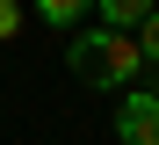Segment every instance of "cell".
Instances as JSON below:
<instances>
[{
	"label": "cell",
	"mask_w": 159,
	"mask_h": 145,
	"mask_svg": "<svg viewBox=\"0 0 159 145\" xmlns=\"http://www.w3.org/2000/svg\"><path fill=\"white\" fill-rule=\"evenodd\" d=\"M116 145H159V94L152 87H123V102H116Z\"/></svg>",
	"instance_id": "obj_2"
},
{
	"label": "cell",
	"mask_w": 159,
	"mask_h": 145,
	"mask_svg": "<svg viewBox=\"0 0 159 145\" xmlns=\"http://www.w3.org/2000/svg\"><path fill=\"white\" fill-rule=\"evenodd\" d=\"M159 7V0H94V15H101V29H138L145 15Z\"/></svg>",
	"instance_id": "obj_3"
},
{
	"label": "cell",
	"mask_w": 159,
	"mask_h": 145,
	"mask_svg": "<svg viewBox=\"0 0 159 145\" xmlns=\"http://www.w3.org/2000/svg\"><path fill=\"white\" fill-rule=\"evenodd\" d=\"M130 36H138V51H145V65H159V7L138 22V29H130Z\"/></svg>",
	"instance_id": "obj_5"
},
{
	"label": "cell",
	"mask_w": 159,
	"mask_h": 145,
	"mask_svg": "<svg viewBox=\"0 0 159 145\" xmlns=\"http://www.w3.org/2000/svg\"><path fill=\"white\" fill-rule=\"evenodd\" d=\"M65 65L87 80L94 94H123V87L145 73V51H138V36H130V29H72Z\"/></svg>",
	"instance_id": "obj_1"
},
{
	"label": "cell",
	"mask_w": 159,
	"mask_h": 145,
	"mask_svg": "<svg viewBox=\"0 0 159 145\" xmlns=\"http://www.w3.org/2000/svg\"><path fill=\"white\" fill-rule=\"evenodd\" d=\"M36 15H43L51 29H80V22L94 15V0H36Z\"/></svg>",
	"instance_id": "obj_4"
},
{
	"label": "cell",
	"mask_w": 159,
	"mask_h": 145,
	"mask_svg": "<svg viewBox=\"0 0 159 145\" xmlns=\"http://www.w3.org/2000/svg\"><path fill=\"white\" fill-rule=\"evenodd\" d=\"M15 29H22V0H0V44H7Z\"/></svg>",
	"instance_id": "obj_6"
},
{
	"label": "cell",
	"mask_w": 159,
	"mask_h": 145,
	"mask_svg": "<svg viewBox=\"0 0 159 145\" xmlns=\"http://www.w3.org/2000/svg\"><path fill=\"white\" fill-rule=\"evenodd\" d=\"M152 73H159V65H152Z\"/></svg>",
	"instance_id": "obj_7"
}]
</instances>
